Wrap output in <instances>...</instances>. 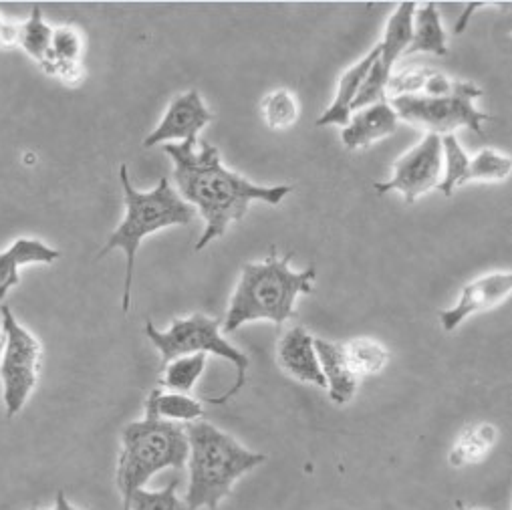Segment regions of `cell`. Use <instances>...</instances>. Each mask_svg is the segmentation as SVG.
Here are the masks:
<instances>
[{"label": "cell", "mask_w": 512, "mask_h": 510, "mask_svg": "<svg viewBox=\"0 0 512 510\" xmlns=\"http://www.w3.org/2000/svg\"><path fill=\"white\" fill-rule=\"evenodd\" d=\"M188 140L180 144H164V152L174 160V178L178 196L198 208L206 228L196 242V252L204 250L212 240L224 236L232 222L246 216L250 202L263 200L265 204H281L293 188L283 186H256L246 178L224 168L218 148L208 142Z\"/></svg>", "instance_id": "obj_1"}, {"label": "cell", "mask_w": 512, "mask_h": 510, "mask_svg": "<svg viewBox=\"0 0 512 510\" xmlns=\"http://www.w3.org/2000/svg\"><path fill=\"white\" fill-rule=\"evenodd\" d=\"M293 252L279 259L275 252L263 263H246L238 285L230 297L224 331L232 333L252 321H271L281 329L295 317L299 295H309L317 279V269H291Z\"/></svg>", "instance_id": "obj_2"}, {"label": "cell", "mask_w": 512, "mask_h": 510, "mask_svg": "<svg viewBox=\"0 0 512 510\" xmlns=\"http://www.w3.org/2000/svg\"><path fill=\"white\" fill-rule=\"evenodd\" d=\"M190 482L186 508L218 510L220 502L232 492L240 476L267 462L265 454L246 450L236 438L210 422L196 420L186 428Z\"/></svg>", "instance_id": "obj_3"}, {"label": "cell", "mask_w": 512, "mask_h": 510, "mask_svg": "<svg viewBox=\"0 0 512 510\" xmlns=\"http://www.w3.org/2000/svg\"><path fill=\"white\" fill-rule=\"evenodd\" d=\"M119 182L125 198V218L109 234L107 244L101 248L99 257H105V254L115 248H121L125 252V283L121 309L123 313H127L132 307L136 254L142 240L162 228L190 224L194 218V208L178 196V192L170 186L168 178H162L158 188H154L152 192H140L134 188L130 174H127V166L121 164Z\"/></svg>", "instance_id": "obj_4"}, {"label": "cell", "mask_w": 512, "mask_h": 510, "mask_svg": "<svg viewBox=\"0 0 512 510\" xmlns=\"http://www.w3.org/2000/svg\"><path fill=\"white\" fill-rule=\"evenodd\" d=\"M121 456L117 462V488L121 492V510H130L132 494L146 488L150 478L166 468H184L188 462L186 430L160 418L156 394L146 402V418L132 422L121 434Z\"/></svg>", "instance_id": "obj_5"}, {"label": "cell", "mask_w": 512, "mask_h": 510, "mask_svg": "<svg viewBox=\"0 0 512 510\" xmlns=\"http://www.w3.org/2000/svg\"><path fill=\"white\" fill-rule=\"evenodd\" d=\"M146 335L160 351L162 365H168L176 357L194 355V353H214L236 367L234 386L224 392L220 398H210L212 404L224 406L228 404L244 386H246V371L248 357L240 349H236L230 341H226L220 333V323L204 313L190 315L188 319H176L168 331H158L152 321L146 323Z\"/></svg>", "instance_id": "obj_6"}, {"label": "cell", "mask_w": 512, "mask_h": 510, "mask_svg": "<svg viewBox=\"0 0 512 510\" xmlns=\"http://www.w3.org/2000/svg\"><path fill=\"white\" fill-rule=\"evenodd\" d=\"M482 97V89L474 83L454 81V89L444 97L402 95L388 101L398 119L426 127L430 134L446 136L458 127H468L474 134H484L482 125L490 119L488 113L476 109L474 99Z\"/></svg>", "instance_id": "obj_7"}, {"label": "cell", "mask_w": 512, "mask_h": 510, "mask_svg": "<svg viewBox=\"0 0 512 510\" xmlns=\"http://www.w3.org/2000/svg\"><path fill=\"white\" fill-rule=\"evenodd\" d=\"M3 313V353H0V377L7 418H15L37 388L41 343L13 315L7 303H0Z\"/></svg>", "instance_id": "obj_8"}, {"label": "cell", "mask_w": 512, "mask_h": 510, "mask_svg": "<svg viewBox=\"0 0 512 510\" xmlns=\"http://www.w3.org/2000/svg\"><path fill=\"white\" fill-rule=\"evenodd\" d=\"M442 172V142L438 134H428L412 150H408L396 164L394 176L388 182H375L377 194L402 192L408 204L438 188Z\"/></svg>", "instance_id": "obj_9"}, {"label": "cell", "mask_w": 512, "mask_h": 510, "mask_svg": "<svg viewBox=\"0 0 512 510\" xmlns=\"http://www.w3.org/2000/svg\"><path fill=\"white\" fill-rule=\"evenodd\" d=\"M210 121H214V115L204 105L200 93L190 89L170 103L160 125L144 140V148L172 144V140H198V134Z\"/></svg>", "instance_id": "obj_10"}, {"label": "cell", "mask_w": 512, "mask_h": 510, "mask_svg": "<svg viewBox=\"0 0 512 510\" xmlns=\"http://www.w3.org/2000/svg\"><path fill=\"white\" fill-rule=\"evenodd\" d=\"M512 291V273H492L468 283L462 289L458 303L452 309H444L438 313L442 329L446 333L456 331L470 315L488 311L500 305L510 297Z\"/></svg>", "instance_id": "obj_11"}, {"label": "cell", "mask_w": 512, "mask_h": 510, "mask_svg": "<svg viewBox=\"0 0 512 510\" xmlns=\"http://www.w3.org/2000/svg\"><path fill=\"white\" fill-rule=\"evenodd\" d=\"M398 115L388 101H379L351 113L341 140L347 150H363L398 132Z\"/></svg>", "instance_id": "obj_12"}, {"label": "cell", "mask_w": 512, "mask_h": 510, "mask_svg": "<svg viewBox=\"0 0 512 510\" xmlns=\"http://www.w3.org/2000/svg\"><path fill=\"white\" fill-rule=\"evenodd\" d=\"M279 363L291 377L303 381V384L327 388L315 351V337L307 329L293 327L281 337Z\"/></svg>", "instance_id": "obj_13"}, {"label": "cell", "mask_w": 512, "mask_h": 510, "mask_svg": "<svg viewBox=\"0 0 512 510\" xmlns=\"http://www.w3.org/2000/svg\"><path fill=\"white\" fill-rule=\"evenodd\" d=\"M61 257V252L47 246L41 240L19 238L5 252H0V303H5L7 295L21 285L19 269L33 263L51 265Z\"/></svg>", "instance_id": "obj_14"}, {"label": "cell", "mask_w": 512, "mask_h": 510, "mask_svg": "<svg viewBox=\"0 0 512 510\" xmlns=\"http://www.w3.org/2000/svg\"><path fill=\"white\" fill-rule=\"evenodd\" d=\"M315 351H317L319 365L327 384L325 390H329L331 402H335L337 406L349 404L355 398L359 377L353 373L347 361L345 347L333 341L315 339Z\"/></svg>", "instance_id": "obj_15"}, {"label": "cell", "mask_w": 512, "mask_h": 510, "mask_svg": "<svg viewBox=\"0 0 512 510\" xmlns=\"http://www.w3.org/2000/svg\"><path fill=\"white\" fill-rule=\"evenodd\" d=\"M381 53V47H373L359 63H355L351 69H347L341 79H339V87H337V93H335V99L333 103L329 105V109L317 119V125L319 127H325V125H341L345 127L349 123V117L353 113V101L359 93V87L363 83V79L367 77L371 65L375 63V59L379 57Z\"/></svg>", "instance_id": "obj_16"}, {"label": "cell", "mask_w": 512, "mask_h": 510, "mask_svg": "<svg viewBox=\"0 0 512 510\" xmlns=\"http://www.w3.org/2000/svg\"><path fill=\"white\" fill-rule=\"evenodd\" d=\"M416 3H402L398 11L390 17L386 33H383V41L379 43L381 53L375 61V67L379 73L390 81L392 69L396 61L406 53L412 41V23H414Z\"/></svg>", "instance_id": "obj_17"}, {"label": "cell", "mask_w": 512, "mask_h": 510, "mask_svg": "<svg viewBox=\"0 0 512 510\" xmlns=\"http://www.w3.org/2000/svg\"><path fill=\"white\" fill-rule=\"evenodd\" d=\"M416 53H432L438 57H444L448 53L446 33L442 29L436 3H428L414 13L412 41L404 55H416Z\"/></svg>", "instance_id": "obj_18"}, {"label": "cell", "mask_w": 512, "mask_h": 510, "mask_svg": "<svg viewBox=\"0 0 512 510\" xmlns=\"http://www.w3.org/2000/svg\"><path fill=\"white\" fill-rule=\"evenodd\" d=\"M206 369V353H194L176 357L168 365H164L162 386L174 394H190L196 386L198 377Z\"/></svg>", "instance_id": "obj_19"}, {"label": "cell", "mask_w": 512, "mask_h": 510, "mask_svg": "<svg viewBox=\"0 0 512 510\" xmlns=\"http://www.w3.org/2000/svg\"><path fill=\"white\" fill-rule=\"evenodd\" d=\"M19 43L23 49L39 61L43 67L49 69L51 63V39H53V29L43 21V11L41 7H33L31 17L19 31Z\"/></svg>", "instance_id": "obj_20"}, {"label": "cell", "mask_w": 512, "mask_h": 510, "mask_svg": "<svg viewBox=\"0 0 512 510\" xmlns=\"http://www.w3.org/2000/svg\"><path fill=\"white\" fill-rule=\"evenodd\" d=\"M510 170H512V160L508 156H502L494 150H482L468 162V168H466L458 188H462L470 182L506 180L510 176Z\"/></svg>", "instance_id": "obj_21"}, {"label": "cell", "mask_w": 512, "mask_h": 510, "mask_svg": "<svg viewBox=\"0 0 512 510\" xmlns=\"http://www.w3.org/2000/svg\"><path fill=\"white\" fill-rule=\"evenodd\" d=\"M81 37L73 27H61L53 31L51 39V63L49 71L59 75H69L71 67H77L81 57Z\"/></svg>", "instance_id": "obj_22"}, {"label": "cell", "mask_w": 512, "mask_h": 510, "mask_svg": "<svg viewBox=\"0 0 512 510\" xmlns=\"http://www.w3.org/2000/svg\"><path fill=\"white\" fill-rule=\"evenodd\" d=\"M343 347H345L347 361L359 379L363 375L379 373L383 365L388 363V351L383 349V345L371 339H355Z\"/></svg>", "instance_id": "obj_23"}, {"label": "cell", "mask_w": 512, "mask_h": 510, "mask_svg": "<svg viewBox=\"0 0 512 510\" xmlns=\"http://www.w3.org/2000/svg\"><path fill=\"white\" fill-rule=\"evenodd\" d=\"M263 115L271 130H289L299 117V101L289 89H277L263 101Z\"/></svg>", "instance_id": "obj_24"}, {"label": "cell", "mask_w": 512, "mask_h": 510, "mask_svg": "<svg viewBox=\"0 0 512 510\" xmlns=\"http://www.w3.org/2000/svg\"><path fill=\"white\" fill-rule=\"evenodd\" d=\"M440 142H442V160L446 162V166H444V178L440 180L438 190L444 196H452L454 190H458V184L468 168L470 158L466 156V152L462 150V146L452 134L440 136Z\"/></svg>", "instance_id": "obj_25"}, {"label": "cell", "mask_w": 512, "mask_h": 510, "mask_svg": "<svg viewBox=\"0 0 512 510\" xmlns=\"http://www.w3.org/2000/svg\"><path fill=\"white\" fill-rule=\"evenodd\" d=\"M156 394V410L160 418L170 420V422H196L204 410L202 404L192 400L188 394H174V392H162L154 390Z\"/></svg>", "instance_id": "obj_26"}, {"label": "cell", "mask_w": 512, "mask_h": 510, "mask_svg": "<svg viewBox=\"0 0 512 510\" xmlns=\"http://www.w3.org/2000/svg\"><path fill=\"white\" fill-rule=\"evenodd\" d=\"M178 486L180 480H172L160 490L140 488L132 494L130 510H188L178 494Z\"/></svg>", "instance_id": "obj_27"}, {"label": "cell", "mask_w": 512, "mask_h": 510, "mask_svg": "<svg viewBox=\"0 0 512 510\" xmlns=\"http://www.w3.org/2000/svg\"><path fill=\"white\" fill-rule=\"evenodd\" d=\"M428 71H410V73H400L392 75L388 81V93L392 97H402V95H420L424 89Z\"/></svg>", "instance_id": "obj_28"}, {"label": "cell", "mask_w": 512, "mask_h": 510, "mask_svg": "<svg viewBox=\"0 0 512 510\" xmlns=\"http://www.w3.org/2000/svg\"><path fill=\"white\" fill-rule=\"evenodd\" d=\"M454 89V81L448 79L444 73H436V71H428L426 83H424V93L420 95H428V97H444Z\"/></svg>", "instance_id": "obj_29"}, {"label": "cell", "mask_w": 512, "mask_h": 510, "mask_svg": "<svg viewBox=\"0 0 512 510\" xmlns=\"http://www.w3.org/2000/svg\"><path fill=\"white\" fill-rule=\"evenodd\" d=\"M31 510H35V508H31ZM53 510H81V508H75V506L67 500L65 492H63V490H59V492H57V500H55V508H53Z\"/></svg>", "instance_id": "obj_30"}, {"label": "cell", "mask_w": 512, "mask_h": 510, "mask_svg": "<svg viewBox=\"0 0 512 510\" xmlns=\"http://www.w3.org/2000/svg\"><path fill=\"white\" fill-rule=\"evenodd\" d=\"M19 37L17 31H13L11 27L5 25V21L0 19V41H15Z\"/></svg>", "instance_id": "obj_31"}, {"label": "cell", "mask_w": 512, "mask_h": 510, "mask_svg": "<svg viewBox=\"0 0 512 510\" xmlns=\"http://www.w3.org/2000/svg\"><path fill=\"white\" fill-rule=\"evenodd\" d=\"M456 510H470V508H466V506L458 500V502H456Z\"/></svg>", "instance_id": "obj_32"}, {"label": "cell", "mask_w": 512, "mask_h": 510, "mask_svg": "<svg viewBox=\"0 0 512 510\" xmlns=\"http://www.w3.org/2000/svg\"><path fill=\"white\" fill-rule=\"evenodd\" d=\"M0 353H3V341H0Z\"/></svg>", "instance_id": "obj_33"}, {"label": "cell", "mask_w": 512, "mask_h": 510, "mask_svg": "<svg viewBox=\"0 0 512 510\" xmlns=\"http://www.w3.org/2000/svg\"><path fill=\"white\" fill-rule=\"evenodd\" d=\"M0 341H3V337H0Z\"/></svg>", "instance_id": "obj_34"}]
</instances>
